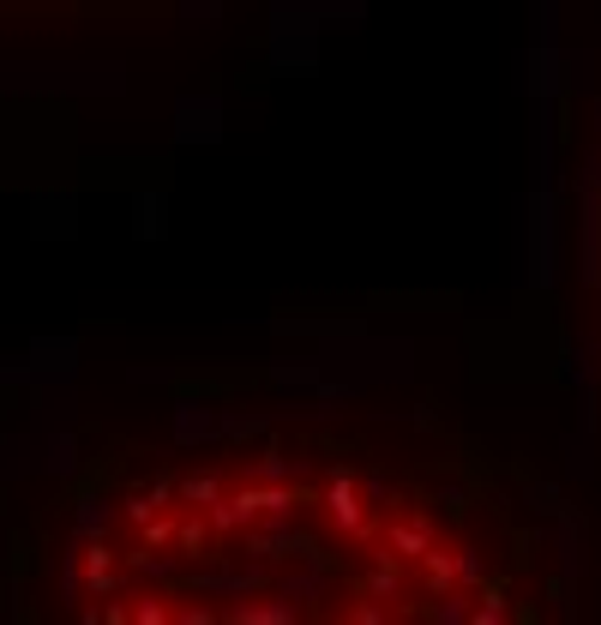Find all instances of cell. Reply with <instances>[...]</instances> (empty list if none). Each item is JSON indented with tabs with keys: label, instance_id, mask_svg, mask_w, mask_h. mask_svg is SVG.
Here are the masks:
<instances>
[{
	"label": "cell",
	"instance_id": "obj_1",
	"mask_svg": "<svg viewBox=\"0 0 601 625\" xmlns=\"http://www.w3.org/2000/svg\"><path fill=\"white\" fill-rule=\"evenodd\" d=\"M13 625H560L470 463L314 416L115 433L13 541Z\"/></svg>",
	"mask_w": 601,
	"mask_h": 625
}]
</instances>
